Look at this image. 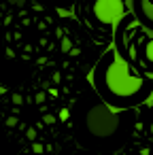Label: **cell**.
I'll return each instance as SVG.
<instances>
[{
    "label": "cell",
    "instance_id": "cell-1",
    "mask_svg": "<svg viewBox=\"0 0 153 155\" xmlns=\"http://www.w3.org/2000/svg\"><path fill=\"white\" fill-rule=\"evenodd\" d=\"M96 83L104 100L117 106L136 104L151 91V83L145 77L132 72L130 62L119 51H108V55L98 62Z\"/></svg>",
    "mask_w": 153,
    "mask_h": 155
},
{
    "label": "cell",
    "instance_id": "cell-5",
    "mask_svg": "<svg viewBox=\"0 0 153 155\" xmlns=\"http://www.w3.org/2000/svg\"><path fill=\"white\" fill-rule=\"evenodd\" d=\"M140 60H142V64L153 66V36L142 43V47H140Z\"/></svg>",
    "mask_w": 153,
    "mask_h": 155
},
{
    "label": "cell",
    "instance_id": "cell-3",
    "mask_svg": "<svg viewBox=\"0 0 153 155\" xmlns=\"http://www.w3.org/2000/svg\"><path fill=\"white\" fill-rule=\"evenodd\" d=\"M89 15L98 26H117L125 17L123 0H91Z\"/></svg>",
    "mask_w": 153,
    "mask_h": 155
},
{
    "label": "cell",
    "instance_id": "cell-10",
    "mask_svg": "<svg viewBox=\"0 0 153 155\" xmlns=\"http://www.w3.org/2000/svg\"><path fill=\"white\" fill-rule=\"evenodd\" d=\"M60 119H68V110H66V108L60 110Z\"/></svg>",
    "mask_w": 153,
    "mask_h": 155
},
{
    "label": "cell",
    "instance_id": "cell-4",
    "mask_svg": "<svg viewBox=\"0 0 153 155\" xmlns=\"http://www.w3.org/2000/svg\"><path fill=\"white\" fill-rule=\"evenodd\" d=\"M134 13L140 19V24L149 30H153V2L151 0H132Z\"/></svg>",
    "mask_w": 153,
    "mask_h": 155
},
{
    "label": "cell",
    "instance_id": "cell-7",
    "mask_svg": "<svg viewBox=\"0 0 153 155\" xmlns=\"http://www.w3.org/2000/svg\"><path fill=\"white\" fill-rule=\"evenodd\" d=\"M32 149H34V153H43V151H45V147H43V144H36V142H34Z\"/></svg>",
    "mask_w": 153,
    "mask_h": 155
},
{
    "label": "cell",
    "instance_id": "cell-8",
    "mask_svg": "<svg viewBox=\"0 0 153 155\" xmlns=\"http://www.w3.org/2000/svg\"><path fill=\"white\" fill-rule=\"evenodd\" d=\"M36 102H38V104H41V102H45V94H43V91H38V94H36Z\"/></svg>",
    "mask_w": 153,
    "mask_h": 155
},
{
    "label": "cell",
    "instance_id": "cell-6",
    "mask_svg": "<svg viewBox=\"0 0 153 155\" xmlns=\"http://www.w3.org/2000/svg\"><path fill=\"white\" fill-rule=\"evenodd\" d=\"M26 136H28L30 140H34V138H36V132H34V127H28V132H26Z\"/></svg>",
    "mask_w": 153,
    "mask_h": 155
},
{
    "label": "cell",
    "instance_id": "cell-2",
    "mask_svg": "<svg viewBox=\"0 0 153 155\" xmlns=\"http://www.w3.org/2000/svg\"><path fill=\"white\" fill-rule=\"evenodd\" d=\"M85 125L96 138H111L119 130V115L108 108V104L98 102L85 115Z\"/></svg>",
    "mask_w": 153,
    "mask_h": 155
},
{
    "label": "cell",
    "instance_id": "cell-9",
    "mask_svg": "<svg viewBox=\"0 0 153 155\" xmlns=\"http://www.w3.org/2000/svg\"><path fill=\"white\" fill-rule=\"evenodd\" d=\"M15 123H17V119H15V117H9V119H7V125H9V127H13Z\"/></svg>",
    "mask_w": 153,
    "mask_h": 155
}]
</instances>
